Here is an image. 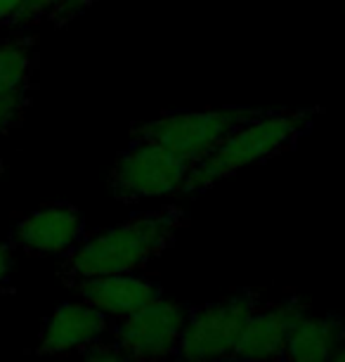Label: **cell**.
Returning a JSON list of instances; mask_svg holds the SVG:
<instances>
[{"label":"cell","instance_id":"4","mask_svg":"<svg viewBox=\"0 0 345 362\" xmlns=\"http://www.w3.org/2000/svg\"><path fill=\"white\" fill-rule=\"evenodd\" d=\"M260 305L262 293L258 289H241L222 300L189 308L171 362H225Z\"/></svg>","mask_w":345,"mask_h":362},{"label":"cell","instance_id":"10","mask_svg":"<svg viewBox=\"0 0 345 362\" xmlns=\"http://www.w3.org/2000/svg\"><path fill=\"white\" fill-rule=\"evenodd\" d=\"M71 289L76 291L78 300H85L111 320H123L161 298V286L138 272L78 279Z\"/></svg>","mask_w":345,"mask_h":362},{"label":"cell","instance_id":"15","mask_svg":"<svg viewBox=\"0 0 345 362\" xmlns=\"http://www.w3.org/2000/svg\"><path fill=\"white\" fill-rule=\"evenodd\" d=\"M85 362H133L123 351H119L114 344H95L85 351Z\"/></svg>","mask_w":345,"mask_h":362},{"label":"cell","instance_id":"2","mask_svg":"<svg viewBox=\"0 0 345 362\" xmlns=\"http://www.w3.org/2000/svg\"><path fill=\"white\" fill-rule=\"evenodd\" d=\"M322 112V107L272 109L267 116H260V119L246 124L196 163L192 173L187 175L182 192H206L222 177H229L251 163L272 159V156L293 149L313 131L315 119Z\"/></svg>","mask_w":345,"mask_h":362},{"label":"cell","instance_id":"9","mask_svg":"<svg viewBox=\"0 0 345 362\" xmlns=\"http://www.w3.org/2000/svg\"><path fill=\"white\" fill-rule=\"evenodd\" d=\"M111 317L87 305L85 300H69L45 320L40 329L38 355H59L69 351H87L99 344L111 329Z\"/></svg>","mask_w":345,"mask_h":362},{"label":"cell","instance_id":"3","mask_svg":"<svg viewBox=\"0 0 345 362\" xmlns=\"http://www.w3.org/2000/svg\"><path fill=\"white\" fill-rule=\"evenodd\" d=\"M272 109L258 107H220L201 112H168L147 124L133 126L131 140H152L196 166L234 131L267 116Z\"/></svg>","mask_w":345,"mask_h":362},{"label":"cell","instance_id":"6","mask_svg":"<svg viewBox=\"0 0 345 362\" xmlns=\"http://www.w3.org/2000/svg\"><path fill=\"white\" fill-rule=\"evenodd\" d=\"M189 308L168 298H157L142 310L111 322L114 346L133 362H171L180 346Z\"/></svg>","mask_w":345,"mask_h":362},{"label":"cell","instance_id":"18","mask_svg":"<svg viewBox=\"0 0 345 362\" xmlns=\"http://www.w3.org/2000/svg\"><path fill=\"white\" fill-rule=\"evenodd\" d=\"M329 362H345V344L338 348V351L334 353V358H331Z\"/></svg>","mask_w":345,"mask_h":362},{"label":"cell","instance_id":"13","mask_svg":"<svg viewBox=\"0 0 345 362\" xmlns=\"http://www.w3.org/2000/svg\"><path fill=\"white\" fill-rule=\"evenodd\" d=\"M95 3H97V0H62L47 22H52L55 26H64V24H69L71 19H76L80 12L92 8Z\"/></svg>","mask_w":345,"mask_h":362},{"label":"cell","instance_id":"16","mask_svg":"<svg viewBox=\"0 0 345 362\" xmlns=\"http://www.w3.org/2000/svg\"><path fill=\"white\" fill-rule=\"evenodd\" d=\"M29 0H0V24L22 22Z\"/></svg>","mask_w":345,"mask_h":362},{"label":"cell","instance_id":"11","mask_svg":"<svg viewBox=\"0 0 345 362\" xmlns=\"http://www.w3.org/2000/svg\"><path fill=\"white\" fill-rule=\"evenodd\" d=\"M345 344V320L305 313L293 325L282 362H329Z\"/></svg>","mask_w":345,"mask_h":362},{"label":"cell","instance_id":"1","mask_svg":"<svg viewBox=\"0 0 345 362\" xmlns=\"http://www.w3.org/2000/svg\"><path fill=\"white\" fill-rule=\"evenodd\" d=\"M189 225V214L180 206H164L157 211L131 216L128 221L102 230L66 256L62 279L73 284L78 279L102 275H133L164 256L175 244L180 230Z\"/></svg>","mask_w":345,"mask_h":362},{"label":"cell","instance_id":"12","mask_svg":"<svg viewBox=\"0 0 345 362\" xmlns=\"http://www.w3.org/2000/svg\"><path fill=\"white\" fill-rule=\"evenodd\" d=\"M33 69H36V57L31 38L15 36L0 40V102L26 105Z\"/></svg>","mask_w":345,"mask_h":362},{"label":"cell","instance_id":"5","mask_svg":"<svg viewBox=\"0 0 345 362\" xmlns=\"http://www.w3.org/2000/svg\"><path fill=\"white\" fill-rule=\"evenodd\" d=\"M192 163L173 154L159 142L131 140L119 154L109 175L114 197L123 204H135L150 197H166L182 192Z\"/></svg>","mask_w":345,"mask_h":362},{"label":"cell","instance_id":"7","mask_svg":"<svg viewBox=\"0 0 345 362\" xmlns=\"http://www.w3.org/2000/svg\"><path fill=\"white\" fill-rule=\"evenodd\" d=\"M308 310V300L296 293L279 300H262L225 362H282L291 329Z\"/></svg>","mask_w":345,"mask_h":362},{"label":"cell","instance_id":"17","mask_svg":"<svg viewBox=\"0 0 345 362\" xmlns=\"http://www.w3.org/2000/svg\"><path fill=\"white\" fill-rule=\"evenodd\" d=\"M12 265H15V254H12V247H10V244H5V242H0V286L10 279Z\"/></svg>","mask_w":345,"mask_h":362},{"label":"cell","instance_id":"14","mask_svg":"<svg viewBox=\"0 0 345 362\" xmlns=\"http://www.w3.org/2000/svg\"><path fill=\"white\" fill-rule=\"evenodd\" d=\"M62 0H29L22 17V24H31V22H47L52 17V12L57 10V5Z\"/></svg>","mask_w":345,"mask_h":362},{"label":"cell","instance_id":"8","mask_svg":"<svg viewBox=\"0 0 345 362\" xmlns=\"http://www.w3.org/2000/svg\"><path fill=\"white\" fill-rule=\"evenodd\" d=\"M85 237V218L71 204L31 211L12 230V242L33 256H69Z\"/></svg>","mask_w":345,"mask_h":362}]
</instances>
